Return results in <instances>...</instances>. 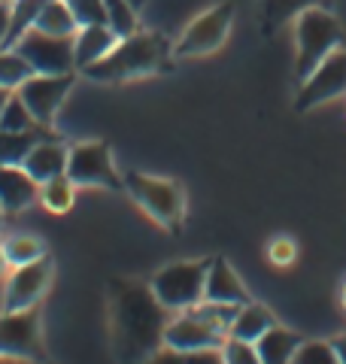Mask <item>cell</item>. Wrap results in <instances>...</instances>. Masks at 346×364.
Here are the masks:
<instances>
[{
	"instance_id": "obj_1",
	"label": "cell",
	"mask_w": 346,
	"mask_h": 364,
	"mask_svg": "<svg viewBox=\"0 0 346 364\" xmlns=\"http://www.w3.org/2000/svg\"><path fill=\"white\" fill-rule=\"evenodd\" d=\"M149 282L112 277L107 282L110 343L119 361H152L164 346V328L170 322Z\"/></svg>"
},
{
	"instance_id": "obj_2",
	"label": "cell",
	"mask_w": 346,
	"mask_h": 364,
	"mask_svg": "<svg viewBox=\"0 0 346 364\" xmlns=\"http://www.w3.org/2000/svg\"><path fill=\"white\" fill-rule=\"evenodd\" d=\"M173 43L161 31H134L115 43V49L83 70L85 79L98 85H122L143 76H158L173 70Z\"/></svg>"
},
{
	"instance_id": "obj_3",
	"label": "cell",
	"mask_w": 346,
	"mask_h": 364,
	"mask_svg": "<svg viewBox=\"0 0 346 364\" xmlns=\"http://www.w3.org/2000/svg\"><path fill=\"white\" fill-rule=\"evenodd\" d=\"M125 191L167 234L182 231V225H186V191H182L177 179L128 170L125 173Z\"/></svg>"
},
{
	"instance_id": "obj_4",
	"label": "cell",
	"mask_w": 346,
	"mask_h": 364,
	"mask_svg": "<svg viewBox=\"0 0 346 364\" xmlns=\"http://www.w3.org/2000/svg\"><path fill=\"white\" fill-rule=\"evenodd\" d=\"M343 46V28L328 6H310L295 18V79H304L316 64Z\"/></svg>"
},
{
	"instance_id": "obj_5",
	"label": "cell",
	"mask_w": 346,
	"mask_h": 364,
	"mask_svg": "<svg viewBox=\"0 0 346 364\" xmlns=\"http://www.w3.org/2000/svg\"><path fill=\"white\" fill-rule=\"evenodd\" d=\"M213 258H192V261H173V264L155 270L149 279L158 304L167 313H182L192 310L204 301V286H206V270H210Z\"/></svg>"
},
{
	"instance_id": "obj_6",
	"label": "cell",
	"mask_w": 346,
	"mask_h": 364,
	"mask_svg": "<svg viewBox=\"0 0 346 364\" xmlns=\"http://www.w3.org/2000/svg\"><path fill=\"white\" fill-rule=\"evenodd\" d=\"M231 25H234V4L222 0L210 9H204L201 16H194L182 33L173 40V55L177 61H189V58H206V55L219 52L228 40Z\"/></svg>"
},
{
	"instance_id": "obj_7",
	"label": "cell",
	"mask_w": 346,
	"mask_h": 364,
	"mask_svg": "<svg viewBox=\"0 0 346 364\" xmlns=\"http://www.w3.org/2000/svg\"><path fill=\"white\" fill-rule=\"evenodd\" d=\"M67 176L76 188H110L125 191V173H119L107 140H79L70 146Z\"/></svg>"
},
{
	"instance_id": "obj_8",
	"label": "cell",
	"mask_w": 346,
	"mask_h": 364,
	"mask_svg": "<svg viewBox=\"0 0 346 364\" xmlns=\"http://www.w3.org/2000/svg\"><path fill=\"white\" fill-rule=\"evenodd\" d=\"M9 49L31 67V73H46V76L76 73L73 37H55V33L28 28Z\"/></svg>"
},
{
	"instance_id": "obj_9",
	"label": "cell",
	"mask_w": 346,
	"mask_h": 364,
	"mask_svg": "<svg viewBox=\"0 0 346 364\" xmlns=\"http://www.w3.org/2000/svg\"><path fill=\"white\" fill-rule=\"evenodd\" d=\"M0 358L9 361H43V316L40 306L0 313Z\"/></svg>"
},
{
	"instance_id": "obj_10",
	"label": "cell",
	"mask_w": 346,
	"mask_h": 364,
	"mask_svg": "<svg viewBox=\"0 0 346 364\" xmlns=\"http://www.w3.org/2000/svg\"><path fill=\"white\" fill-rule=\"evenodd\" d=\"M346 95V46H337L331 55H325L316 70L310 73L304 82H298V97H295V109L298 112H310L322 104H331Z\"/></svg>"
},
{
	"instance_id": "obj_11",
	"label": "cell",
	"mask_w": 346,
	"mask_h": 364,
	"mask_svg": "<svg viewBox=\"0 0 346 364\" xmlns=\"http://www.w3.org/2000/svg\"><path fill=\"white\" fill-rule=\"evenodd\" d=\"M225 337H228L225 328H219L206 316H201L194 306L182 313H173L164 328V346L173 349L177 355L201 352V349H222Z\"/></svg>"
},
{
	"instance_id": "obj_12",
	"label": "cell",
	"mask_w": 346,
	"mask_h": 364,
	"mask_svg": "<svg viewBox=\"0 0 346 364\" xmlns=\"http://www.w3.org/2000/svg\"><path fill=\"white\" fill-rule=\"evenodd\" d=\"M73 82H76V73H61V76L31 73L25 82L16 88V95L21 97V104L33 112V119L40 124L55 128V119H58V112H61L67 95H70Z\"/></svg>"
},
{
	"instance_id": "obj_13",
	"label": "cell",
	"mask_w": 346,
	"mask_h": 364,
	"mask_svg": "<svg viewBox=\"0 0 346 364\" xmlns=\"http://www.w3.org/2000/svg\"><path fill=\"white\" fill-rule=\"evenodd\" d=\"M55 277V261L46 255L31 264L9 267L6 286H4V310H28V306H40L46 291L52 289Z\"/></svg>"
},
{
	"instance_id": "obj_14",
	"label": "cell",
	"mask_w": 346,
	"mask_h": 364,
	"mask_svg": "<svg viewBox=\"0 0 346 364\" xmlns=\"http://www.w3.org/2000/svg\"><path fill=\"white\" fill-rule=\"evenodd\" d=\"M40 203V182L21 164H0V207L6 215L25 213Z\"/></svg>"
},
{
	"instance_id": "obj_15",
	"label": "cell",
	"mask_w": 346,
	"mask_h": 364,
	"mask_svg": "<svg viewBox=\"0 0 346 364\" xmlns=\"http://www.w3.org/2000/svg\"><path fill=\"white\" fill-rule=\"evenodd\" d=\"M204 301L213 304H228V306H243L249 304V291L243 286V279L237 277V270L228 264V258L216 255L206 270V286H204Z\"/></svg>"
},
{
	"instance_id": "obj_16",
	"label": "cell",
	"mask_w": 346,
	"mask_h": 364,
	"mask_svg": "<svg viewBox=\"0 0 346 364\" xmlns=\"http://www.w3.org/2000/svg\"><path fill=\"white\" fill-rule=\"evenodd\" d=\"M67 158H70V146H67L61 136H49V140H40L33 146L28 158L21 161V167L43 186V182L67 173Z\"/></svg>"
},
{
	"instance_id": "obj_17",
	"label": "cell",
	"mask_w": 346,
	"mask_h": 364,
	"mask_svg": "<svg viewBox=\"0 0 346 364\" xmlns=\"http://www.w3.org/2000/svg\"><path fill=\"white\" fill-rule=\"evenodd\" d=\"M122 37L110 25H83L73 33V58H76V73H83L85 67L98 64L100 58L115 49V43Z\"/></svg>"
},
{
	"instance_id": "obj_18",
	"label": "cell",
	"mask_w": 346,
	"mask_h": 364,
	"mask_svg": "<svg viewBox=\"0 0 346 364\" xmlns=\"http://www.w3.org/2000/svg\"><path fill=\"white\" fill-rule=\"evenodd\" d=\"M304 340L298 331L292 328H283L276 322L273 328H268L258 340H256V349H258V361L261 364H292L298 346H301Z\"/></svg>"
},
{
	"instance_id": "obj_19",
	"label": "cell",
	"mask_w": 346,
	"mask_h": 364,
	"mask_svg": "<svg viewBox=\"0 0 346 364\" xmlns=\"http://www.w3.org/2000/svg\"><path fill=\"white\" fill-rule=\"evenodd\" d=\"M310 6L331 9V0H264L261 4V33L264 37H273L276 31H283L288 21H295Z\"/></svg>"
},
{
	"instance_id": "obj_20",
	"label": "cell",
	"mask_w": 346,
	"mask_h": 364,
	"mask_svg": "<svg viewBox=\"0 0 346 364\" xmlns=\"http://www.w3.org/2000/svg\"><path fill=\"white\" fill-rule=\"evenodd\" d=\"M273 325H276V318H273V313L268 310V306L249 301L234 313V322H231V328H228V337H240V340L256 343V340Z\"/></svg>"
},
{
	"instance_id": "obj_21",
	"label": "cell",
	"mask_w": 346,
	"mask_h": 364,
	"mask_svg": "<svg viewBox=\"0 0 346 364\" xmlns=\"http://www.w3.org/2000/svg\"><path fill=\"white\" fill-rule=\"evenodd\" d=\"M49 136H61L55 128H37V131H4L0 128V164H21L28 152L40 140Z\"/></svg>"
},
{
	"instance_id": "obj_22",
	"label": "cell",
	"mask_w": 346,
	"mask_h": 364,
	"mask_svg": "<svg viewBox=\"0 0 346 364\" xmlns=\"http://www.w3.org/2000/svg\"><path fill=\"white\" fill-rule=\"evenodd\" d=\"M31 28L55 33V37H73V33L79 31V21H76V16H73V9H70L67 0H46Z\"/></svg>"
},
{
	"instance_id": "obj_23",
	"label": "cell",
	"mask_w": 346,
	"mask_h": 364,
	"mask_svg": "<svg viewBox=\"0 0 346 364\" xmlns=\"http://www.w3.org/2000/svg\"><path fill=\"white\" fill-rule=\"evenodd\" d=\"M0 246H4L6 261L13 267L31 264V261H40V258L49 255L46 252V243L33 234H6V237H0Z\"/></svg>"
},
{
	"instance_id": "obj_24",
	"label": "cell",
	"mask_w": 346,
	"mask_h": 364,
	"mask_svg": "<svg viewBox=\"0 0 346 364\" xmlns=\"http://www.w3.org/2000/svg\"><path fill=\"white\" fill-rule=\"evenodd\" d=\"M73 200H76V186L70 182V176H55L49 182H43L40 186V203H43V210H49V213H70L73 207Z\"/></svg>"
},
{
	"instance_id": "obj_25",
	"label": "cell",
	"mask_w": 346,
	"mask_h": 364,
	"mask_svg": "<svg viewBox=\"0 0 346 364\" xmlns=\"http://www.w3.org/2000/svg\"><path fill=\"white\" fill-rule=\"evenodd\" d=\"M0 128L4 131H37V128H46V124L33 119V112L21 104V97L13 91V97L6 100L4 112H0Z\"/></svg>"
},
{
	"instance_id": "obj_26",
	"label": "cell",
	"mask_w": 346,
	"mask_h": 364,
	"mask_svg": "<svg viewBox=\"0 0 346 364\" xmlns=\"http://www.w3.org/2000/svg\"><path fill=\"white\" fill-rule=\"evenodd\" d=\"M107 25L119 33V37H128V33L140 31L137 6L131 0H107Z\"/></svg>"
},
{
	"instance_id": "obj_27",
	"label": "cell",
	"mask_w": 346,
	"mask_h": 364,
	"mask_svg": "<svg viewBox=\"0 0 346 364\" xmlns=\"http://www.w3.org/2000/svg\"><path fill=\"white\" fill-rule=\"evenodd\" d=\"M292 364H337V352H334L331 340H304Z\"/></svg>"
},
{
	"instance_id": "obj_28",
	"label": "cell",
	"mask_w": 346,
	"mask_h": 364,
	"mask_svg": "<svg viewBox=\"0 0 346 364\" xmlns=\"http://www.w3.org/2000/svg\"><path fill=\"white\" fill-rule=\"evenodd\" d=\"M31 76V67L19 58L13 49H0V85L19 88Z\"/></svg>"
},
{
	"instance_id": "obj_29",
	"label": "cell",
	"mask_w": 346,
	"mask_h": 364,
	"mask_svg": "<svg viewBox=\"0 0 346 364\" xmlns=\"http://www.w3.org/2000/svg\"><path fill=\"white\" fill-rule=\"evenodd\" d=\"M222 361L225 364H261L256 343H249V340H240V337H225V343H222Z\"/></svg>"
},
{
	"instance_id": "obj_30",
	"label": "cell",
	"mask_w": 346,
	"mask_h": 364,
	"mask_svg": "<svg viewBox=\"0 0 346 364\" xmlns=\"http://www.w3.org/2000/svg\"><path fill=\"white\" fill-rule=\"evenodd\" d=\"M73 16L83 25H107V0H67Z\"/></svg>"
},
{
	"instance_id": "obj_31",
	"label": "cell",
	"mask_w": 346,
	"mask_h": 364,
	"mask_svg": "<svg viewBox=\"0 0 346 364\" xmlns=\"http://www.w3.org/2000/svg\"><path fill=\"white\" fill-rule=\"evenodd\" d=\"M295 258H298L295 240H288V237H276V240H271V246H268V261H271V264L288 267Z\"/></svg>"
},
{
	"instance_id": "obj_32",
	"label": "cell",
	"mask_w": 346,
	"mask_h": 364,
	"mask_svg": "<svg viewBox=\"0 0 346 364\" xmlns=\"http://www.w3.org/2000/svg\"><path fill=\"white\" fill-rule=\"evenodd\" d=\"M9 28H13V0H0V49L9 43Z\"/></svg>"
},
{
	"instance_id": "obj_33",
	"label": "cell",
	"mask_w": 346,
	"mask_h": 364,
	"mask_svg": "<svg viewBox=\"0 0 346 364\" xmlns=\"http://www.w3.org/2000/svg\"><path fill=\"white\" fill-rule=\"evenodd\" d=\"M331 346H334V352H337V361L346 364V334L331 337Z\"/></svg>"
},
{
	"instance_id": "obj_34",
	"label": "cell",
	"mask_w": 346,
	"mask_h": 364,
	"mask_svg": "<svg viewBox=\"0 0 346 364\" xmlns=\"http://www.w3.org/2000/svg\"><path fill=\"white\" fill-rule=\"evenodd\" d=\"M9 261H6V252H4V246H0V279H6V273H9Z\"/></svg>"
},
{
	"instance_id": "obj_35",
	"label": "cell",
	"mask_w": 346,
	"mask_h": 364,
	"mask_svg": "<svg viewBox=\"0 0 346 364\" xmlns=\"http://www.w3.org/2000/svg\"><path fill=\"white\" fill-rule=\"evenodd\" d=\"M13 91L16 88H6V85H0V112H4V107H6V100L13 97Z\"/></svg>"
},
{
	"instance_id": "obj_36",
	"label": "cell",
	"mask_w": 346,
	"mask_h": 364,
	"mask_svg": "<svg viewBox=\"0 0 346 364\" xmlns=\"http://www.w3.org/2000/svg\"><path fill=\"white\" fill-rule=\"evenodd\" d=\"M340 304H343V310H346V282H343V291H340Z\"/></svg>"
},
{
	"instance_id": "obj_37",
	"label": "cell",
	"mask_w": 346,
	"mask_h": 364,
	"mask_svg": "<svg viewBox=\"0 0 346 364\" xmlns=\"http://www.w3.org/2000/svg\"><path fill=\"white\" fill-rule=\"evenodd\" d=\"M131 4H134L137 9H143V6H146V0H131Z\"/></svg>"
},
{
	"instance_id": "obj_38",
	"label": "cell",
	"mask_w": 346,
	"mask_h": 364,
	"mask_svg": "<svg viewBox=\"0 0 346 364\" xmlns=\"http://www.w3.org/2000/svg\"><path fill=\"white\" fill-rule=\"evenodd\" d=\"M4 215H6V210L0 207V231H4Z\"/></svg>"
}]
</instances>
